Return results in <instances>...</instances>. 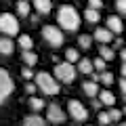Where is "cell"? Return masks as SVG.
<instances>
[{"label": "cell", "instance_id": "obj_1", "mask_svg": "<svg viewBox=\"0 0 126 126\" xmlns=\"http://www.w3.org/2000/svg\"><path fill=\"white\" fill-rule=\"evenodd\" d=\"M57 21H59V25H61L63 30L76 32L78 27H80V15H78V11L74 9L72 4H63V6H59Z\"/></svg>", "mask_w": 126, "mask_h": 126}, {"label": "cell", "instance_id": "obj_2", "mask_svg": "<svg viewBox=\"0 0 126 126\" xmlns=\"http://www.w3.org/2000/svg\"><path fill=\"white\" fill-rule=\"evenodd\" d=\"M36 84H38V88L42 90L44 94H57L59 93V82L55 80L50 74H46V72H40V74H36Z\"/></svg>", "mask_w": 126, "mask_h": 126}, {"label": "cell", "instance_id": "obj_3", "mask_svg": "<svg viewBox=\"0 0 126 126\" xmlns=\"http://www.w3.org/2000/svg\"><path fill=\"white\" fill-rule=\"evenodd\" d=\"M0 30L4 36H17L19 34V21L15 15L11 13H2L0 15Z\"/></svg>", "mask_w": 126, "mask_h": 126}, {"label": "cell", "instance_id": "obj_4", "mask_svg": "<svg viewBox=\"0 0 126 126\" xmlns=\"http://www.w3.org/2000/svg\"><path fill=\"white\" fill-rule=\"evenodd\" d=\"M55 76L59 78V82H63V84H69V82H74V78H76V69H74L72 63H57L55 65Z\"/></svg>", "mask_w": 126, "mask_h": 126}, {"label": "cell", "instance_id": "obj_5", "mask_svg": "<svg viewBox=\"0 0 126 126\" xmlns=\"http://www.w3.org/2000/svg\"><path fill=\"white\" fill-rule=\"evenodd\" d=\"M42 38H44L50 46H55V48L63 44V34H61V30L55 27V25H44L42 27Z\"/></svg>", "mask_w": 126, "mask_h": 126}, {"label": "cell", "instance_id": "obj_6", "mask_svg": "<svg viewBox=\"0 0 126 126\" xmlns=\"http://www.w3.org/2000/svg\"><path fill=\"white\" fill-rule=\"evenodd\" d=\"M13 90H15V84H13V80H11L9 72H6V69H0V99L6 101V97H9Z\"/></svg>", "mask_w": 126, "mask_h": 126}, {"label": "cell", "instance_id": "obj_7", "mask_svg": "<svg viewBox=\"0 0 126 126\" xmlns=\"http://www.w3.org/2000/svg\"><path fill=\"white\" fill-rule=\"evenodd\" d=\"M67 109H69V113H72V118H74V120H78V122L86 120V116H88L86 107L80 103V101H76V99H72V101L67 103Z\"/></svg>", "mask_w": 126, "mask_h": 126}, {"label": "cell", "instance_id": "obj_8", "mask_svg": "<svg viewBox=\"0 0 126 126\" xmlns=\"http://www.w3.org/2000/svg\"><path fill=\"white\" fill-rule=\"evenodd\" d=\"M46 118H48V122H53V124H61V122H65V111H63L59 105L50 103L48 109H46Z\"/></svg>", "mask_w": 126, "mask_h": 126}, {"label": "cell", "instance_id": "obj_9", "mask_svg": "<svg viewBox=\"0 0 126 126\" xmlns=\"http://www.w3.org/2000/svg\"><path fill=\"white\" fill-rule=\"evenodd\" d=\"M94 40L101 42V44H107V42L113 40V32L109 27H97L94 30Z\"/></svg>", "mask_w": 126, "mask_h": 126}, {"label": "cell", "instance_id": "obj_10", "mask_svg": "<svg viewBox=\"0 0 126 126\" xmlns=\"http://www.w3.org/2000/svg\"><path fill=\"white\" fill-rule=\"evenodd\" d=\"M32 6L36 9L38 15H48L53 9V2L50 0H32Z\"/></svg>", "mask_w": 126, "mask_h": 126}, {"label": "cell", "instance_id": "obj_11", "mask_svg": "<svg viewBox=\"0 0 126 126\" xmlns=\"http://www.w3.org/2000/svg\"><path fill=\"white\" fill-rule=\"evenodd\" d=\"M13 50H15V42L11 40V36H4L2 40H0V53L6 57V55H11Z\"/></svg>", "mask_w": 126, "mask_h": 126}, {"label": "cell", "instance_id": "obj_12", "mask_svg": "<svg viewBox=\"0 0 126 126\" xmlns=\"http://www.w3.org/2000/svg\"><path fill=\"white\" fill-rule=\"evenodd\" d=\"M107 27L113 32V34H120V32L124 30V25H122V19H120V17H116V15L107 17Z\"/></svg>", "mask_w": 126, "mask_h": 126}, {"label": "cell", "instance_id": "obj_13", "mask_svg": "<svg viewBox=\"0 0 126 126\" xmlns=\"http://www.w3.org/2000/svg\"><path fill=\"white\" fill-rule=\"evenodd\" d=\"M82 88H84V94H88L90 99H94V97H97V94L101 93L94 80H93V82H84V84H82Z\"/></svg>", "mask_w": 126, "mask_h": 126}, {"label": "cell", "instance_id": "obj_14", "mask_svg": "<svg viewBox=\"0 0 126 126\" xmlns=\"http://www.w3.org/2000/svg\"><path fill=\"white\" fill-rule=\"evenodd\" d=\"M93 69H94V63L90 59H80L78 61V72L80 74H93Z\"/></svg>", "mask_w": 126, "mask_h": 126}, {"label": "cell", "instance_id": "obj_15", "mask_svg": "<svg viewBox=\"0 0 126 126\" xmlns=\"http://www.w3.org/2000/svg\"><path fill=\"white\" fill-rule=\"evenodd\" d=\"M84 19L88 23H97L101 19V13H99V9H93V6H88V9L84 11Z\"/></svg>", "mask_w": 126, "mask_h": 126}, {"label": "cell", "instance_id": "obj_16", "mask_svg": "<svg viewBox=\"0 0 126 126\" xmlns=\"http://www.w3.org/2000/svg\"><path fill=\"white\" fill-rule=\"evenodd\" d=\"M15 9H17V15L27 17V15H30V11H32V6H30V2H27V0H17Z\"/></svg>", "mask_w": 126, "mask_h": 126}, {"label": "cell", "instance_id": "obj_17", "mask_svg": "<svg viewBox=\"0 0 126 126\" xmlns=\"http://www.w3.org/2000/svg\"><path fill=\"white\" fill-rule=\"evenodd\" d=\"M99 99L103 101V105H107V107H111V105L116 103V97H113L109 90H101V93H99Z\"/></svg>", "mask_w": 126, "mask_h": 126}, {"label": "cell", "instance_id": "obj_18", "mask_svg": "<svg viewBox=\"0 0 126 126\" xmlns=\"http://www.w3.org/2000/svg\"><path fill=\"white\" fill-rule=\"evenodd\" d=\"M36 61H38L36 53H32V50H23V63H25L27 67H34V65H36Z\"/></svg>", "mask_w": 126, "mask_h": 126}, {"label": "cell", "instance_id": "obj_19", "mask_svg": "<svg viewBox=\"0 0 126 126\" xmlns=\"http://www.w3.org/2000/svg\"><path fill=\"white\" fill-rule=\"evenodd\" d=\"M23 126H46V122L42 118H38V116H27L23 120Z\"/></svg>", "mask_w": 126, "mask_h": 126}, {"label": "cell", "instance_id": "obj_20", "mask_svg": "<svg viewBox=\"0 0 126 126\" xmlns=\"http://www.w3.org/2000/svg\"><path fill=\"white\" fill-rule=\"evenodd\" d=\"M99 55L105 59V61H111L113 57H116V53H113V48H109L107 44H101V48H99Z\"/></svg>", "mask_w": 126, "mask_h": 126}, {"label": "cell", "instance_id": "obj_21", "mask_svg": "<svg viewBox=\"0 0 126 126\" xmlns=\"http://www.w3.org/2000/svg\"><path fill=\"white\" fill-rule=\"evenodd\" d=\"M65 59H67V61L69 63H76V61H80V53H78V50L76 48H67V50H65Z\"/></svg>", "mask_w": 126, "mask_h": 126}, {"label": "cell", "instance_id": "obj_22", "mask_svg": "<svg viewBox=\"0 0 126 126\" xmlns=\"http://www.w3.org/2000/svg\"><path fill=\"white\" fill-rule=\"evenodd\" d=\"M19 46H21L23 50H32V46H34V40H32L30 36H19Z\"/></svg>", "mask_w": 126, "mask_h": 126}, {"label": "cell", "instance_id": "obj_23", "mask_svg": "<svg viewBox=\"0 0 126 126\" xmlns=\"http://www.w3.org/2000/svg\"><path fill=\"white\" fill-rule=\"evenodd\" d=\"M90 42H93V38H90L88 34H82V36L78 38V46H80V48H90Z\"/></svg>", "mask_w": 126, "mask_h": 126}, {"label": "cell", "instance_id": "obj_24", "mask_svg": "<svg viewBox=\"0 0 126 126\" xmlns=\"http://www.w3.org/2000/svg\"><path fill=\"white\" fill-rule=\"evenodd\" d=\"M30 107L38 111V109H42V107H44V101H42V99H38V97H32V99H30Z\"/></svg>", "mask_w": 126, "mask_h": 126}, {"label": "cell", "instance_id": "obj_25", "mask_svg": "<svg viewBox=\"0 0 126 126\" xmlns=\"http://www.w3.org/2000/svg\"><path fill=\"white\" fill-rule=\"evenodd\" d=\"M101 82H103L105 86H111V84H113V76H111V72H101Z\"/></svg>", "mask_w": 126, "mask_h": 126}, {"label": "cell", "instance_id": "obj_26", "mask_svg": "<svg viewBox=\"0 0 126 126\" xmlns=\"http://www.w3.org/2000/svg\"><path fill=\"white\" fill-rule=\"evenodd\" d=\"M93 63H94V69H97L99 74H101V72H105V63H107V61H105L103 57H101V59H94Z\"/></svg>", "mask_w": 126, "mask_h": 126}, {"label": "cell", "instance_id": "obj_27", "mask_svg": "<svg viewBox=\"0 0 126 126\" xmlns=\"http://www.w3.org/2000/svg\"><path fill=\"white\" fill-rule=\"evenodd\" d=\"M109 122H111V118H109V111H107V113H105V111H103V113H99V124H101V126H107Z\"/></svg>", "mask_w": 126, "mask_h": 126}, {"label": "cell", "instance_id": "obj_28", "mask_svg": "<svg viewBox=\"0 0 126 126\" xmlns=\"http://www.w3.org/2000/svg\"><path fill=\"white\" fill-rule=\"evenodd\" d=\"M116 9L120 15H126V0H116Z\"/></svg>", "mask_w": 126, "mask_h": 126}, {"label": "cell", "instance_id": "obj_29", "mask_svg": "<svg viewBox=\"0 0 126 126\" xmlns=\"http://www.w3.org/2000/svg\"><path fill=\"white\" fill-rule=\"evenodd\" d=\"M21 76H23V80H32V78H36L34 74H32V67H27V65L21 69Z\"/></svg>", "mask_w": 126, "mask_h": 126}, {"label": "cell", "instance_id": "obj_30", "mask_svg": "<svg viewBox=\"0 0 126 126\" xmlns=\"http://www.w3.org/2000/svg\"><path fill=\"white\" fill-rule=\"evenodd\" d=\"M109 118H111V122H118L122 118V111L120 109H109Z\"/></svg>", "mask_w": 126, "mask_h": 126}, {"label": "cell", "instance_id": "obj_31", "mask_svg": "<svg viewBox=\"0 0 126 126\" xmlns=\"http://www.w3.org/2000/svg\"><path fill=\"white\" fill-rule=\"evenodd\" d=\"M88 6H93V9H103V0H88Z\"/></svg>", "mask_w": 126, "mask_h": 126}, {"label": "cell", "instance_id": "obj_32", "mask_svg": "<svg viewBox=\"0 0 126 126\" xmlns=\"http://www.w3.org/2000/svg\"><path fill=\"white\" fill-rule=\"evenodd\" d=\"M36 88H38V84H27V86H25L27 93H36Z\"/></svg>", "mask_w": 126, "mask_h": 126}, {"label": "cell", "instance_id": "obj_33", "mask_svg": "<svg viewBox=\"0 0 126 126\" xmlns=\"http://www.w3.org/2000/svg\"><path fill=\"white\" fill-rule=\"evenodd\" d=\"M120 88H122V93H124V97H126V78L120 80Z\"/></svg>", "mask_w": 126, "mask_h": 126}, {"label": "cell", "instance_id": "obj_34", "mask_svg": "<svg viewBox=\"0 0 126 126\" xmlns=\"http://www.w3.org/2000/svg\"><path fill=\"white\" fill-rule=\"evenodd\" d=\"M113 48H122V40L118 38V40H113Z\"/></svg>", "mask_w": 126, "mask_h": 126}, {"label": "cell", "instance_id": "obj_35", "mask_svg": "<svg viewBox=\"0 0 126 126\" xmlns=\"http://www.w3.org/2000/svg\"><path fill=\"white\" fill-rule=\"evenodd\" d=\"M120 72H122V78H126V63H122V67H120Z\"/></svg>", "mask_w": 126, "mask_h": 126}, {"label": "cell", "instance_id": "obj_36", "mask_svg": "<svg viewBox=\"0 0 126 126\" xmlns=\"http://www.w3.org/2000/svg\"><path fill=\"white\" fill-rule=\"evenodd\" d=\"M120 57L124 59V63H126V48H122V53H120Z\"/></svg>", "mask_w": 126, "mask_h": 126}, {"label": "cell", "instance_id": "obj_37", "mask_svg": "<svg viewBox=\"0 0 126 126\" xmlns=\"http://www.w3.org/2000/svg\"><path fill=\"white\" fill-rule=\"evenodd\" d=\"M120 126H126V122H122V124H120Z\"/></svg>", "mask_w": 126, "mask_h": 126}, {"label": "cell", "instance_id": "obj_38", "mask_svg": "<svg viewBox=\"0 0 126 126\" xmlns=\"http://www.w3.org/2000/svg\"><path fill=\"white\" fill-rule=\"evenodd\" d=\"M124 113H126V107H124Z\"/></svg>", "mask_w": 126, "mask_h": 126}]
</instances>
